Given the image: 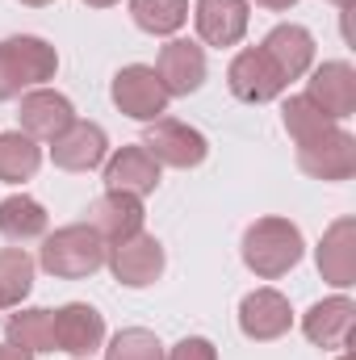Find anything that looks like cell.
I'll list each match as a JSON object with an SVG mask.
<instances>
[{"instance_id": "cell-18", "label": "cell", "mask_w": 356, "mask_h": 360, "mask_svg": "<svg viewBox=\"0 0 356 360\" xmlns=\"http://www.w3.org/2000/svg\"><path fill=\"white\" fill-rule=\"evenodd\" d=\"M197 34L210 46H235L248 34V0H197Z\"/></svg>"}, {"instance_id": "cell-26", "label": "cell", "mask_w": 356, "mask_h": 360, "mask_svg": "<svg viewBox=\"0 0 356 360\" xmlns=\"http://www.w3.org/2000/svg\"><path fill=\"white\" fill-rule=\"evenodd\" d=\"M105 360H164V344L155 340V331H143V327H126L109 340Z\"/></svg>"}, {"instance_id": "cell-20", "label": "cell", "mask_w": 356, "mask_h": 360, "mask_svg": "<svg viewBox=\"0 0 356 360\" xmlns=\"http://www.w3.org/2000/svg\"><path fill=\"white\" fill-rule=\"evenodd\" d=\"M319 272L336 289L356 285V222L352 218L331 222V231L323 235V243H319Z\"/></svg>"}, {"instance_id": "cell-32", "label": "cell", "mask_w": 356, "mask_h": 360, "mask_svg": "<svg viewBox=\"0 0 356 360\" xmlns=\"http://www.w3.org/2000/svg\"><path fill=\"white\" fill-rule=\"evenodd\" d=\"M21 4H30V8H42V4H55V0H21Z\"/></svg>"}, {"instance_id": "cell-10", "label": "cell", "mask_w": 356, "mask_h": 360, "mask_svg": "<svg viewBox=\"0 0 356 360\" xmlns=\"http://www.w3.org/2000/svg\"><path fill=\"white\" fill-rule=\"evenodd\" d=\"M17 117H21V134L42 139V143H55V139L76 122V109H72V101H68L63 92L34 89V92H25V96H21Z\"/></svg>"}, {"instance_id": "cell-14", "label": "cell", "mask_w": 356, "mask_h": 360, "mask_svg": "<svg viewBox=\"0 0 356 360\" xmlns=\"http://www.w3.org/2000/svg\"><path fill=\"white\" fill-rule=\"evenodd\" d=\"M260 51L272 59V68L281 72V80H285V84H289V80H298V76H306V72H310V63H314V38H310V30H306V25H293V21L272 25V30H268V38L260 42Z\"/></svg>"}, {"instance_id": "cell-21", "label": "cell", "mask_w": 356, "mask_h": 360, "mask_svg": "<svg viewBox=\"0 0 356 360\" xmlns=\"http://www.w3.org/2000/svg\"><path fill=\"white\" fill-rule=\"evenodd\" d=\"M4 340L13 348H25V352H55V314L42 306L17 310L4 319Z\"/></svg>"}, {"instance_id": "cell-7", "label": "cell", "mask_w": 356, "mask_h": 360, "mask_svg": "<svg viewBox=\"0 0 356 360\" xmlns=\"http://www.w3.org/2000/svg\"><path fill=\"white\" fill-rule=\"evenodd\" d=\"M105 264L113 269V276H117L122 285L147 289V285H155L160 272H164V248H160L155 235H143V231H139V235H130V239H122V243H109Z\"/></svg>"}, {"instance_id": "cell-34", "label": "cell", "mask_w": 356, "mask_h": 360, "mask_svg": "<svg viewBox=\"0 0 356 360\" xmlns=\"http://www.w3.org/2000/svg\"><path fill=\"white\" fill-rule=\"evenodd\" d=\"M340 360H352V356H340Z\"/></svg>"}, {"instance_id": "cell-30", "label": "cell", "mask_w": 356, "mask_h": 360, "mask_svg": "<svg viewBox=\"0 0 356 360\" xmlns=\"http://www.w3.org/2000/svg\"><path fill=\"white\" fill-rule=\"evenodd\" d=\"M260 8H289V4H298V0H256Z\"/></svg>"}, {"instance_id": "cell-12", "label": "cell", "mask_w": 356, "mask_h": 360, "mask_svg": "<svg viewBox=\"0 0 356 360\" xmlns=\"http://www.w3.org/2000/svg\"><path fill=\"white\" fill-rule=\"evenodd\" d=\"M105 344V319L89 302H68L55 310V348L68 356H92Z\"/></svg>"}, {"instance_id": "cell-2", "label": "cell", "mask_w": 356, "mask_h": 360, "mask_svg": "<svg viewBox=\"0 0 356 360\" xmlns=\"http://www.w3.org/2000/svg\"><path fill=\"white\" fill-rule=\"evenodd\" d=\"M105 252H109V243L92 231L89 222H76V226L55 231V235L42 243L38 264L51 272V276L80 281V276H92V272L105 264Z\"/></svg>"}, {"instance_id": "cell-17", "label": "cell", "mask_w": 356, "mask_h": 360, "mask_svg": "<svg viewBox=\"0 0 356 360\" xmlns=\"http://www.w3.org/2000/svg\"><path fill=\"white\" fill-rule=\"evenodd\" d=\"M89 226L105 239V243H122V239H130V235L143 231V201L130 197V193H113V188H109L105 197L92 201Z\"/></svg>"}, {"instance_id": "cell-24", "label": "cell", "mask_w": 356, "mask_h": 360, "mask_svg": "<svg viewBox=\"0 0 356 360\" xmlns=\"http://www.w3.org/2000/svg\"><path fill=\"white\" fill-rule=\"evenodd\" d=\"M130 17L147 34H177L189 21V0H130Z\"/></svg>"}, {"instance_id": "cell-5", "label": "cell", "mask_w": 356, "mask_h": 360, "mask_svg": "<svg viewBox=\"0 0 356 360\" xmlns=\"http://www.w3.org/2000/svg\"><path fill=\"white\" fill-rule=\"evenodd\" d=\"M109 96H113V105H117L126 117H134V122H155V117L168 113V92L160 84L155 68H147V63L122 68V72L113 76V84H109Z\"/></svg>"}, {"instance_id": "cell-15", "label": "cell", "mask_w": 356, "mask_h": 360, "mask_svg": "<svg viewBox=\"0 0 356 360\" xmlns=\"http://www.w3.org/2000/svg\"><path fill=\"white\" fill-rule=\"evenodd\" d=\"M109 151V139L96 122H72L55 143H51V160L63 172H92Z\"/></svg>"}, {"instance_id": "cell-29", "label": "cell", "mask_w": 356, "mask_h": 360, "mask_svg": "<svg viewBox=\"0 0 356 360\" xmlns=\"http://www.w3.org/2000/svg\"><path fill=\"white\" fill-rule=\"evenodd\" d=\"M0 360H34V352H25V348H13V344H0Z\"/></svg>"}, {"instance_id": "cell-16", "label": "cell", "mask_w": 356, "mask_h": 360, "mask_svg": "<svg viewBox=\"0 0 356 360\" xmlns=\"http://www.w3.org/2000/svg\"><path fill=\"white\" fill-rule=\"evenodd\" d=\"M352 327H356V306L348 297H327L319 306L306 310L302 319V331L314 348L331 352V348H348L352 344Z\"/></svg>"}, {"instance_id": "cell-31", "label": "cell", "mask_w": 356, "mask_h": 360, "mask_svg": "<svg viewBox=\"0 0 356 360\" xmlns=\"http://www.w3.org/2000/svg\"><path fill=\"white\" fill-rule=\"evenodd\" d=\"M89 8H109V4H117V0H84Z\"/></svg>"}, {"instance_id": "cell-4", "label": "cell", "mask_w": 356, "mask_h": 360, "mask_svg": "<svg viewBox=\"0 0 356 360\" xmlns=\"http://www.w3.org/2000/svg\"><path fill=\"white\" fill-rule=\"evenodd\" d=\"M298 168L314 180H348L356 172V139L331 122L327 130L298 143Z\"/></svg>"}, {"instance_id": "cell-19", "label": "cell", "mask_w": 356, "mask_h": 360, "mask_svg": "<svg viewBox=\"0 0 356 360\" xmlns=\"http://www.w3.org/2000/svg\"><path fill=\"white\" fill-rule=\"evenodd\" d=\"M105 184L113 188V193H130V197H147V193H155V184H160V164L151 160V151L139 143V147H122L109 164H105Z\"/></svg>"}, {"instance_id": "cell-11", "label": "cell", "mask_w": 356, "mask_h": 360, "mask_svg": "<svg viewBox=\"0 0 356 360\" xmlns=\"http://www.w3.org/2000/svg\"><path fill=\"white\" fill-rule=\"evenodd\" d=\"M293 323V310H289V297L276 293V289H256L239 302V327L248 340L265 344V340H281Z\"/></svg>"}, {"instance_id": "cell-9", "label": "cell", "mask_w": 356, "mask_h": 360, "mask_svg": "<svg viewBox=\"0 0 356 360\" xmlns=\"http://www.w3.org/2000/svg\"><path fill=\"white\" fill-rule=\"evenodd\" d=\"M302 96H306L310 105H319L331 122L352 117V109H356V72H352V63L331 59V63L314 68V76L306 80V92H302Z\"/></svg>"}, {"instance_id": "cell-28", "label": "cell", "mask_w": 356, "mask_h": 360, "mask_svg": "<svg viewBox=\"0 0 356 360\" xmlns=\"http://www.w3.org/2000/svg\"><path fill=\"white\" fill-rule=\"evenodd\" d=\"M168 360H218V352H214V344H210V340L189 335V340H180L177 348L168 352Z\"/></svg>"}, {"instance_id": "cell-6", "label": "cell", "mask_w": 356, "mask_h": 360, "mask_svg": "<svg viewBox=\"0 0 356 360\" xmlns=\"http://www.w3.org/2000/svg\"><path fill=\"white\" fill-rule=\"evenodd\" d=\"M143 147L151 151L155 164H168V168H197L210 155L205 134L193 130L189 122H177V117H155L143 134Z\"/></svg>"}, {"instance_id": "cell-33", "label": "cell", "mask_w": 356, "mask_h": 360, "mask_svg": "<svg viewBox=\"0 0 356 360\" xmlns=\"http://www.w3.org/2000/svg\"><path fill=\"white\" fill-rule=\"evenodd\" d=\"M331 4H336V8H344V13L352 8V0H331Z\"/></svg>"}, {"instance_id": "cell-25", "label": "cell", "mask_w": 356, "mask_h": 360, "mask_svg": "<svg viewBox=\"0 0 356 360\" xmlns=\"http://www.w3.org/2000/svg\"><path fill=\"white\" fill-rule=\"evenodd\" d=\"M34 289V260L25 248H0V306H21Z\"/></svg>"}, {"instance_id": "cell-8", "label": "cell", "mask_w": 356, "mask_h": 360, "mask_svg": "<svg viewBox=\"0 0 356 360\" xmlns=\"http://www.w3.org/2000/svg\"><path fill=\"white\" fill-rule=\"evenodd\" d=\"M227 84H231V92H235L239 101H248V105H265V101H272V96L285 92L281 72L272 68V59H268L260 46H248V51H239V55L231 59Z\"/></svg>"}, {"instance_id": "cell-3", "label": "cell", "mask_w": 356, "mask_h": 360, "mask_svg": "<svg viewBox=\"0 0 356 360\" xmlns=\"http://www.w3.org/2000/svg\"><path fill=\"white\" fill-rule=\"evenodd\" d=\"M59 72V55L51 42L17 34L0 42V101L21 96V89H34Z\"/></svg>"}, {"instance_id": "cell-27", "label": "cell", "mask_w": 356, "mask_h": 360, "mask_svg": "<svg viewBox=\"0 0 356 360\" xmlns=\"http://www.w3.org/2000/svg\"><path fill=\"white\" fill-rule=\"evenodd\" d=\"M281 122H285V130H289L293 143H302V139H310V134H319V130L331 126V117L319 105H310L306 96H289L285 109H281Z\"/></svg>"}, {"instance_id": "cell-23", "label": "cell", "mask_w": 356, "mask_h": 360, "mask_svg": "<svg viewBox=\"0 0 356 360\" xmlns=\"http://www.w3.org/2000/svg\"><path fill=\"white\" fill-rule=\"evenodd\" d=\"M38 164H42V151H38V143L30 134H21V130L0 134V180L4 184L30 180L38 172Z\"/></svg>"}, {"instance_id": "cell-22", "label": "cell", "mask_w": 356, "mask_h": 360, "mask_svg": "<svg viewBox=\"0 0 356 360\" xmlns=\"http://www.w3.org/2000/svg\"><path fill=\"white\" fill-rule=\"evenodd\" d=\"M0 235L8 243H30L38 235H46V210L25 197V193H13L0 201Z\"/></svg>"}, {"instance_id": "cell-1", "label": "cell", "mask_w": 356, "mask_h": 360, "mask_svg": "<svg viewBox=\"0 0 356 360\" xmlns=\"http://www.w3.org/2000/svg\"><path fill=\"white\" fill-rule=\"evenodd\" d=\"M298 260H302V231L289 218H260L243 231V264L256 276L276 281Z\"/></svg>"}, {"instance_id": "cell-13", "label": "cell", "mask_w": 356, "mask_h": 360, "mask_svg": "<svg viewBox=\"0 0 356 360\" xmlns=\"http://www.w3.org/2000/svg\"><path fill=\"white\" fill-rule=\"evenodd\" d=\"M160 84L168 96H189L205 84V51L189 38H172L160 51V68H155Z\"/></svg>"}]
</instances>
